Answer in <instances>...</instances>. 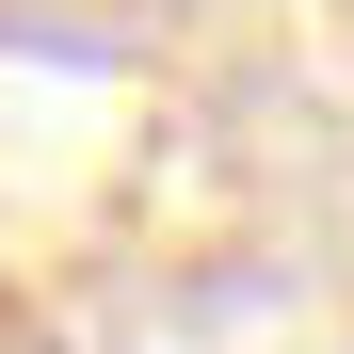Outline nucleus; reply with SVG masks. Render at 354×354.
Returning <instances> with one entry per match:
<instances>
[]
</instances>
